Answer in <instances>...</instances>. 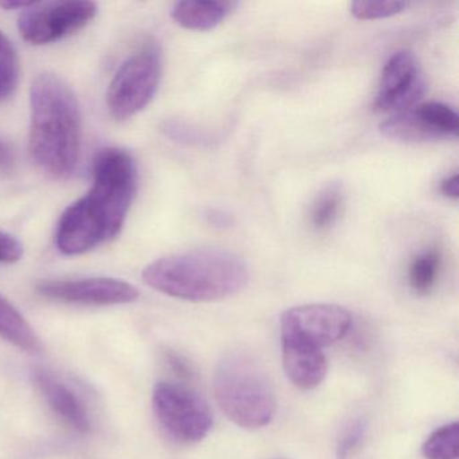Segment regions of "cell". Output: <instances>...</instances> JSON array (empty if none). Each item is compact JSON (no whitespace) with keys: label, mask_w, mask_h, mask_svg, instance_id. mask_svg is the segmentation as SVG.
Wrapping results in <instances>:
<instances>
[{"label":"cell","mask_w":459,"mask_h":459,"mask_svg":"<svg viewBox=\"0 0 459 459\" xmlns=\"http://www.w3.org/2000/svg\"><path fill=\"white\" fill-rule=\"evenodd\" d=\"M90 192L65 209L56 246L66 256L87 254L119 235L138 190V168L130 152L100 150L93 160Z\"/></svg>","instance_id":"1"},{"label":"cell","mask_w":459,"mask_h":459,"mask_svg":"<svg viewBox=\"0 0 459 459\" xmlns=\"http://www.w3.org/2000/svg\"><path fill=\"white\" fill-rule=\"evenodd\" d=\"M31 160L48 176L68 178L76 170L82 142V107L57 74H44L30 91Z\"/></svg>","instance_id":"2"},{"label":"cell","mask_w":459,"mask_h":459,"mask_svg":"<svg viewBox=\"0 0 459 459\" xmlns=\"http://www.w3.org/2000/svg\"><path fill=\"white\" fill-rule=\"evenodd\" d=\"M162 294L190 302H214L238 294L248 283L246 263L221 249H195L160 257L142 273Z\"/></svg>","instance_id":"3"},{"label":"cell","mask_w":459,"mask_h":459,"mask_svg":"<svg viewBox=\"0 0 459 459\" xmlns=\"http://www.w3.org/2000/svg\"><path fill=\"white\" fill-rule=\"evenodd\" d=\"M213 391L225 416L243 429H262L275 415L273 384L259 362L248 354L230 353L219 362Z\"/></svg>","instance_id":"4"},{"label":"cell","mask_w":459,"mask_h":459,"mask_svg":"<svg viewBox=\"0 0 459 459\" xmlns=\"http://www.w3.org/2000/svg\"><path fill=\"white\" fill-rule=\"evenodd\" d=\"M162 60L157 45H144L120 66L107 92V108L117 122L143 111L157 93Z\"/></svg>","instance_id":"5"},{"label":"cell","mask_w":459,"mask_h":459,"mask_svg":"<svg viewBox=\"0 0 459 459\" xmlns=\"http://www.w3.org/2000/svg\"><path fill=\"white\" fill-rule=\"evenodd\" d=\"M152 408L166 434L184 445L201 442L213 426L208 403L179 384L158 383L152 392Z\"/></svg>","instance_id":"6"},{"label":"cell","mask_w":459,"mask_h":459,"mask_svg":"<svg viewBox=\"0 0 459 459\" xmlns=\"http://www.w3.org/2000/svg\"><path fill=\"white\" fill-rule=\"evenodd\" d=\"M96 14L98 6L92 2H33L21 13L18 29L26 42L42 47L82 30Z\"/></svg>","instance_id":"7"},{"label":"cell","mask_w":459,"mask_h":459,"mask_svg":"<svg viewBox=\"0 0 459 459\" xmlns=\"http://www.w3.org/2000/svg\"><path fill=\"white\" fill-rule=\"evenodd\" d=\"M281 340L324 349L342 340L351 327V316L337 305L297 306L281 314Z\"/></svg>","instance_id":"8"},{"label":"cell","mask_w":459,"mask_h":459,"mask_svg":"<svg viewBox=\"0 0 459 459\" xmlns=\"http://www.w3.org/2000/svg\"><path fill=\"white\" fill-rule=\"evenodd\" d=\"M37 292L47 299L79 306L127 305L139 298L135 286L114 278L41 281Z\"/></svg>","instance_id":"9"},{"label":"cell","mask_w":459,"mask_h":459,"mask_svg":"<svg viewBox=\"0 0 459 459\" xmlns=\"http://www.w3.org/2000/svg\"><path fill=\"white\" fill-rule=\"evenodd\" d=\"M427 85L412 53H394L381 74L375 108L381 112H402L419 103Z\"/></svg>","instance_id":"10"},{"label":"cell","mask_w":459,"mask_h":459,"mask_svg":"<svg viewBox=\"0 0 459 459\" xmlns=\"http://www.w3.org/2000/svg\"><path fill=\"white\" fill-rule=\"evenodd\" d=\"M281 356L287 377L303 391L316 388L326 377L327 361L321 349L281 340Z\"/></svg>","instance_id":"11"},{"label":"cell","mask_w":459,"mask_h":459,"mask_svg":"<svg viewBox=\"0 0 459 459\" xmlns=\"http://www.w3.org/2000/svg\"><path fill=\"white\" fill-rule=\"evenodd\" d=\"M34 384L53 412L57 413L69 427L80 434L90 431L91 420L87 408L68 385L47 372L34 373Z\"/></svg>","instance_id":"12"},{"label":"cell","mask_w":459,"mask_h":459,"mask_svg":"<svg viewBox=\"0 0 459 459\" xmlns=\"http://www.w3.org/2000/svg\"><path fill=\"white\" fill-rule=\"evenodd\" d=\"M236 4L232 2H178L173 7L171 18L177 25L187 30L208 31L219 26Z\"/></svg>","instance_id":"13"},{"label":"cell","mask_w":459,"mask_h":459,"mask_svg":"<svg viewBox=\"0 0 459 459\" xmlns=\"http://www.w3.org/2000/svg\"><path fill=\"white\" fill-rule=\"evenodd\" d=\"M0 338L21 351H41V340L28 319L0 294Z\"/></svg>","instance_id":"14"},{"label":"cell","mask_w":459,"mask_h":459,"mask_svg":"<svg viewBox=\"0 0 459 459\" xmlns=\"http://www.w3.org/2000/svg\"><path fill=\"white\" fill-rule=\"evenodd\" d=\"M415 109L437 138L458 136L459 117L455 109L451 108L447 104L429 101V103L416 104Z\"/></svg>","instance_id":"15"},{"label":"cell","mask_w":459,"mask_h":459,"mask_svg":"<svg viewBox=\"0 0 459 459\" xmlns=\"http://www.w3.org/2000/svg\"><path fill=\"white\" fill-rule=\"evenodd\" d=\"M440 256L437 251L423 252L410 265V287L415 294L427 295L437 283L439 275Z\"/></svg>","instance_id":"16"},{"label":"cell","mask_w":459,"mask_h":459,"mask_svg":"<svg viewBox=\"0 0 459 459\" xmlns=\"http://www.w3.org/2000/svg\"><path fill=\"white\" fill-rule=\"evenodd\" d=\"M424 458L426 459H458L459 458V423L446 424L435 429L424 442Z\"/></svg>","instance_id":"17"},{"label":"cell","mask_w":459,"mask_h":459,"mask_svg":"<svg viewBox=\"0 0 459 459\" xmlns=\"http://www.w3.org/2000/svg\"><path fill=\"white\" fill-rule=\"evenodd\" d=\"M342 205V193L338 186L327 187L319 195L311 212V224L316 230H327L337 219Z\"/></svg>","instance_id":"18"},{"label":"cell","mask_w":459,"mask_h":459,"mask_svg":"<svg viewBox=\"0 0 459 459\" xmlns=\"http://www.w3.org/2000/svg\"><path fill=\"white\" fill-rule=\"evenodd\" d=\"M407 2L399 0H359L351 4V13L359 21L383 20L394 17L407 9Z\"/></svg>","instance_id":"19"},{"label":"cell","mask_w":459,"mask_h":459,"mask_svg":"<svg viewBox=\"0 0 459 459\" xmlns=\"http://www.w3.org/2000/svg\"><path fill=\"white\" fill-rule=\"evenodd\" d=\"M20 80V60L17 50L9 39L0 31V88L10 95L14 93Z\"/></svg>","instance_id":"20"},{"label":"cell","mask_w":459,"mask_h":459,"mask_svg":"<svg viewBox=\"0 0 459 459\" xmlns=\"http://www.w3.org/2000/svg\"><path fill=\"white\" fill-rule=\"evenodd\" d=\"M23 256V246L10 233L0 230V264H13Z\"/></svg>","instance_id":"21"},{"label":"cell","mask_w":459,"mask_h":459,"mask_svg":"<svg viewBox=\"0 0 459 459\" xmlns=\"http://www.w3.org/2000/svg\"><path fill=\"white\" fill-rule=\"evenodd\" d=\"M362 437H364V426L361 423L356 424L353 429H349L348 434L343 437L342 443L340 446V459H348V456L351 455V451L356 448Z\"/></svg>","instance_id":"22"},{"label":"cell","mask_w":459,"mask_h":459,"mask_svg":"<svg viewBox=\"0 0 459 459\" xmlns=\"http://www.w3.org/2000/svg\"><path fill=\"white\" fill-rule=\"evenodd\" d=\"M204 219H205L209 225H212L213 228H219V230L232 227L233 224L232 216L220 211V209H206L204 212Z\"/></svg>","instance_id":"23"},{"label":"cell","mask_w":459,"mask_h":459,"mask_svg":"<svg viewBox=\"0 0 459 459\" xmlns=\"http://www.w3.org/2000/svg\"><path fill=\"white\" fill-rule=\"evenodd\" d=\"M15 163L17 160L12 147L0 139V174H10L14 171Z\"/></svg>","instance_id":"24"},{"label":"cell","mask_w":459,"mask_h":459,"mask_svg":"<svg viewBox=\"0 0 459 459\" xmlns=\"http://www.w3.org/2000/svg\"><path fill=\"white\" fill-rule=\"evenodd\" d=\"M440 193L445 197L453 198L456 200L459 197V177L458 174L447 177L440 182Z\"/></svg>","instance_id":"25"},{"label":"cell","mask_w":459,"mask_h":459,"mask_svg":"<svg viewBox=\"0 0 459 459\" xmlns=\"http://www.w3.org/2000/svg\"><path fill=\"white\" fill-rule=\"evenodd\" d=\"M166 359H168L171 369H173L177 375L181 376V377H189L190 373H192L190 372L189 365H187L181 357L174 353H169L168 356H166Z\"/></svg>","instance_id":"26"},{"label":"cell","mask_w":459,"mask_h":459,"mask_svg":"<svg viewBox=\"0 0 459 459\" xmlns=\"http://www.w3.org/2000/svg\"><path fill=\"white\" fill-rule=\"evenodd\" d=\"M33 2H0V7L6 10H25L28 9Z\"/></svg>","instance_id":"27"},{"label":"cell","mask_w":459,"mask_h":459,"mask_svg":"<svg viewBox=\"0 0 459 459\" xmlns=\"http://www.w3.org/2000/svg\"><path fill=\"white\" fill-rule=\"evenodd\" d=\"M10 93L6 92L4 88H0V101L4 100V99L10 98Z\"/></svg>","instance_id":"28"}]
</instances>
